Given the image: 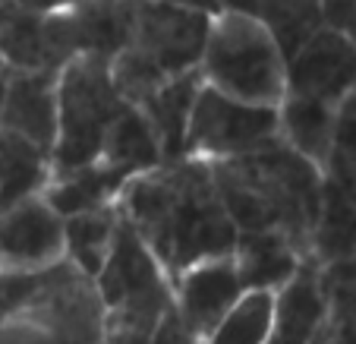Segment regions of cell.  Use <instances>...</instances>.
<instances>
[{
	"label": "cell",
	"mask_w": 356,
	"mask_h": 344,
	"mask_svg": "<svg viewBox=\"0 0 356 344\" xmlns=\"http://www.w3.org/2000/svg\"><path fill=\"white\" fill-rule=\"evenodd\" d=\"M117 212L155 253L170 281L199 263L230 256L240 237L221 205L211 168L193 158L133 177L117 199Z\"/></svg>",
	"instance_id": "1"
},
{
	"label": "cell",
	"mask_w": 356,
	"mask_h": 344,
	"mask_svg": "<svg viewBox=\"0 0 356 344\" xmlns=\"http://www.w3.org/2000/svg\"><path fill=\"white\" fill-rule=\"evenodd\" d=\"M209 168L236 234L277 230L309 259L322 209V171L293 155L284 142Z\"/></svg>",
	"instance_id": "2"
},
{
	"label": "cell",
	"mask_w": 356,
	"mask_h": 344,
	"mask_svg": "<svg viewBox=\"0 0 356 344\" xmlns=\"http://www.w3.org/2000/svg\"><path fill=\"white\" fill-rule=\"evenodd\" d=\"M215 7L136 3L129 45L111 61V82L129 108L164 82L199 70Z\"/></svg>",
	"instance_id": "3"
},
{
	"label": "cell",
	"mask_w": 356,
	"mask_h": 344,
	"mask_svg": "<svg viewBox=\"0 0 356 344\" xmlns=\"http://www.w3.org/2000/svg\"><path fill=\"white\" fill-rule=\"evenodd\" d=\"M199 73L209 88L243 104L277 108L287 98V61L281 47L243 7H215Z\"/></svg>",
	"instance_id": "4"
},
{
	"label": "cell",
	"mask_w": 356,
	"mask_h": 344,
	"mask_svg": "<svg viewBox=\"0 0 356 344\" xmlns=\"http://www.w3.org/2000/svg\"><path fill=\"white\" fill-rule=\"evenodd\" d=\"M92 284L104 316V335L155 338L158 325L174 313V281L123 218L108 263Z\"/></svg>",
	"instance_id": "5"
},
{
	"label": "cell",
	"mask_w": 356,
	"mask_h": 344,
	"mask_svg": "<svg viewBox=\"0 0 356 344\" xmlns=\"http://www.w3.org/2000/svg\"><path fill=\"white\" fill-rule=\"evenodd\" d=\"M129 104L111 82V63L76 57L57 76V142L51 177L73 174L101 158L104 139Z\"/></svg>",
	"instance_id": "6"
},
{
	"label": "cell",
	"mask_w": 356,
	"mask_h": 344,
	"mask_svg": "<svg viewBox=\"0 0 356 344\" xmlns=\"http://www.w3.org/2000/svg\"><path fill=\"white\" fill-rule=\"evenodd\" d=\"M281 142L277 108L234 102L215 88L202 86L186 130V158L205 164H221L246 158Z\"/></svg>",
	"instance_id": "7"
},
{
	"label": "cell",
	"mask_w": 356,
	"mask_h": 344,
	"mask_svg": "<svg viewBox=\"0 0 356 344\" xmlns=\"http://www.w3.org/2000/svg\"><path fill=\"white\" fill-rule=\"evenodd\" d=\"M76 57L73 3H0V67L7 73H60Z\"/></svg>",
	"instance_id": "8"
},
{
	"label": "cell",
	"mask_w": 356,
	"mask_h": 344,
	"mask_svg": "<svg viewBox=\"0 0 356 344\" xmlns=\"http://www.w3.org/2000/svg\"><path fill=\"white\" fill-rule=\"evenodd\" d=\"M356 92V45L318 29L287 61V95L337 108Z\"/></svg>",
	"instance_id": "9"
},
{
	"label": "cell",
	"mask_w": 356,
	"mask_h": 344,
	"mask_svg": "<svg viewBox=\"0 0 356 344\" xmlns=\"http://www.w3.org/2000/svg\"><path fill=\"white\" fill-rule=\"evenodd\" d=\"M243 294L246 290L234 269V259H209L174 278V316L195 341L205 344V338L218 329V322L234 310Z\"/></svg>",
	"instance_id": "10"
},
{
	"label": "cell",
	"mask_w": 356,
	"mask_h": 344,
	"mask_svg": "<svg viewBox=\"0 0 356 344\" xmlns=\"http://www.w3.org/2000/svg\"><path fill=\"white\" fill-rule=\"evenodd\" d=\"M63 263V218L44 196L0 212V269H47Z\"/></svg>",
	"instance_id": "11"
},
{
	"label": "cell",
	"mask_w": 356,
	"mask_h": 344,
	"mask_svg": "<svg viewBox=\"0 0 356 344\" xmlns=\"http://www.w3.org/2000/svg\"><path fill=\"white\" fill-rule=\"evenodd\" d=\"M57 76L60 73H10L0 95V130L47 155L57 142Z\"/></svg>",
	"instance_id": "12"
},
{
	"label": "cell",
	"mask_w": 356,
	"mask_h": 344,
	"mask_svg": "<svg viewBox=\"0 0 356 344\" xmlns=\"http://www.w3.org/2000/svg\"><path fill=\"white\" fill-rule=\"evenodd\" d=\"M328 300L322 288V272L312 259L300 265L293 278L275 294L271 335L265 344H322Z\"/></svg>",
	"instance_id": "13"
},
{
	"label": "cell",
	"mask_w": 356,
	"mask_h": 344,
	"mask_svg": "<svg viewBox=\"0 0 356 344\" xmlns=\"http://www.w3.org/2000/svg\"><path fill=\"white\" fill-rule=\"evenodd\" d=\"M202 86H205L202 73L193 70L186 76L164 82L161 88H155L148 98H142L136 104V111L142 114V120L148 123L152 136H155L164 164H177L186 158V130Z\"/></svg>",
	"instance_id": "14"
},
{
	"label": "cell",
	"mask_w": 356,
	"mask_h": 344,
	"mask_svg": "<svg viewBox=\"0 0 356 344\" xmlns=\"http://www.w3.org/2000/svg\"><path fill=\"white\" fill-rule=\"evenodd\" d=\"M230 259L243 290H265V294H277L306 263V256L277 230L240 234Z\"/></svg>",
	"instance_id": "15"
},
{
	"label": "cell",
	"mask_w": 356,
	"mask_h": 344,
	"mask_svg": "<svg viewBox=\"0 0 356 344\" xmlns=\"http://www.w3.org/2000/svg\"><path fill=\"white\" fill-rule=\"evenodd\" d=\"M309 259L316 265H334L356 259V187L322 174V209L312 230Z\"/></svg>",
	"instance_id": "16"
},
{
	"label": "cell",
	"mask_w": 356,
	"mask_h": 344,
	"mask_svg": "<svg viewBox=\"0 0 356 344\" xmlns=\"http://www.w3.org/2000/svg\"><path fill=\"white\" fill-rule=\"evenodd\" d=\"M334 114L337 108L309 102V98H296V95H287L277 104V136H281V142L322 174L328 168L331 146H334Z\"/></svg>",
	"instance_id": "17"
},
{
	"label": "cell",
	"mask_w": 356,
	"mask_h": 344,
	"mask_svg": "<svg viewBox=\"0 0 356 344\" xmlns=\"http://www.w3.org/2000/svg\"><path fill=\"white\" fill-rule=\"evenodd\" d=\"M136 3H73V32L79 57L111 63L129 45Z\"/></svg>",
	"instance_id": "18"
},
{
	"label": "cell",
	"mask_w": 356,
	"mask_h": 344,
	"mask_svg": "<svg viewBox=\"0 0 356 344\" xmlns=\"http://www.w3.org/2000/svg\"><path fill=\"white\" fill-rule=\"evenodd\" d=\"M98 164L108 168L114 177H120L123 183H129L133 177H142L164 164L155 136H152L148 123L142 120V114L136 108H127L117 117V123L111 127L108 139H104Z\"/></svg>",
	"instance_id": "19"
},
{
	"label": "cell",
	"mask_w": 356,
	"mask_h": 344,
	"mask_svg": "<svg viewBox=\"0 0 356 344\" xmlns=\"http://www.w3.org/2000/svg\"><path fill=\"white\" fill-rule=\"evenodd\" d=\"M123 187L127 183L120 177H114L108 168H101L95 162L82 171H73V174L51 177V183L44 189V199L60 218H76V215H88V212H101L117 205Z\"/></svg>",
	"instance_id": "20"
},
{
	"label": "cell",
	"mask_w": 356,
	"mask_h": 344,
	"mask_svg": "<svg viewBox=\"0 0 356 344\" xmlns=\"http://www.w3.org/2000/svg\"><path fill=\"white\" fill-rule=\"evenodd\" d=\"M51 183V155L19 136L0 130V212L32 196H44Z\"/></svg>",
	"instance_id": "21"
},
{
	"label": "cell",
	"mask_w": 356,
	"mask_h": 344,
	"mask_svg": "<svg viewBox=\"0 0 356 344\" xmlns=\"http://www.w3.org/2000/svg\"><path fill=\"white\" fill-rule=\"evenodd\" d=\"M117 224H120L117 205L88 212V215L63 218V259L76 272H82L88 281H95L98 272L104 269V263H108L111 247H114Z\"/></svg>",
	"instance_id": "22"
},
{
	"label": "cell",
	"mask_w": 356,
	"mask_h": 344,
	"mask_svg": "<svg viewBox=\"0 0 356 344\" xmlns=\"http://www.w3.org/2000/svg\"><path fill=\"white\" fill-rule=\"evenodd\" d=\"M243 10L268 29L284 61H290L322 29V3H252Z\"/></svg>",
	"instance_id": "23"
},
{
	"label": "cell",
	"mask_w": 356,
	"mask_h": 344,
	"mask_svg": "<svg viewBox=\"0 0 356 344\" xmlns=\"http://www.w3.org/2000/svg\"><path fill=\"white\" fill-rule=\"evenodd\" d=\"M328 300L322 344H356V259L318 265Z\"/></svg>",
	"instance_id": "24"
},
{
	"label": "cell",
	"mask_w": 356,
	"mask_h": 344,
	"mask_svg": "<svg viewBox=\"0 0 356 344\" xmlns=\"http://www.w3.org/2000/svg\"><path fill=\"white\" fill-rule=\"evenodd\" d=\"M275 294L246 290L236 306L218 322V329L205 338V344H265L271 335Z\"/></svg>",
	"instance_id": "25"
},
{
	"label": "cell",
	"mask_w": 356,
	"mask_h": 344,
	"mask_svg": "<svg viewBox=\"0 0 356 344\" xmlns=\"http://www.w3.org/2000/svg\"><path fill=\"white\" fill-rule=\"evenodd\" d=\"M325 177L356 187V92L337 104L334 114V146Z\"/></svg>",
	"instance_id": "26"
},
{
	"label": "cell",
	"mask_w": 356,
	"mask_h": 344,
	"mask_svg": "<svg viewBox=\"0 0 356 344\" xmlns=\"http://www.w3.org/2000/svg\"><path fill=\"white\" fill-rule=\"evenodd\" d=\"M322 26L356 45V3H322Z\"/></svg>",
	"instance_id": "27"
},
{
	"label": "cell",
	"mask_w": 356,
	"mask_h": 344,
	"mask_svg": "<svg viewBox=\"0 0 356 344\" xmlns=\"http://www.w3.org/2000/svg\"><path fill=\"white\" fill-rule=\"evenodd\" d=\"M101 344H152V338H136V335H104Z\"/></svg>",
	"instance_id": "28"
},
{
	"label": "cell",
	"mask_w": 356,
	"mask_h": 344,
	"mask_svg": "<svg viewBox=\"0 0 356 344\" xmlns=\"http://www.w3.org/2000/svg\"><path fill=\"white\" fill-rule=\"evenodd\" d=\"M7 70H3V67H0V95H3V86H7Z\"/></svg>",
	"instance_id": "29"
}]
</instances>
